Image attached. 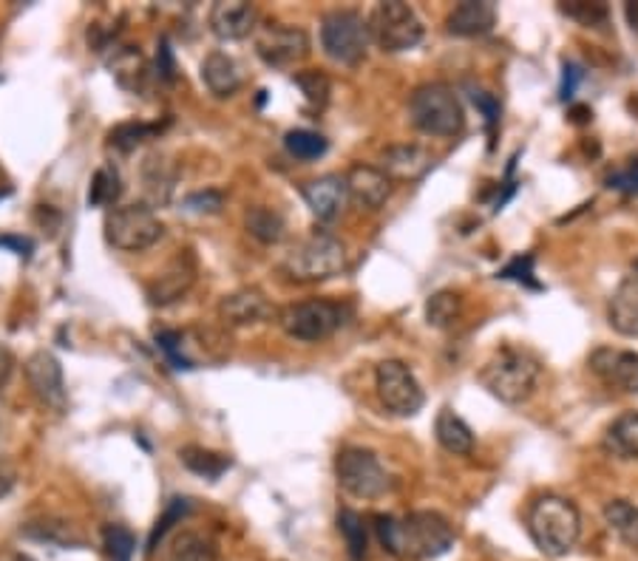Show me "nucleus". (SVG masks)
Masks as SVG:
<instances>
[{
    "label": "nucleus",
    "instance_id": "obj_50",
    "mask_svg": "<svg viewBox=\"0 0 638 561\" xmlns=\"http://www.w3.org/2000/svg\"><path fill=\"white\" fill-rule=\"evenodd\" d=\"M633 272H636V281H638V258H636V264H633Z\"/></svg>",
    "mask_w": 638,
    "mask_h": 561
},
{
    "label": "nucleus",
    "instance_id": "obj_26",
    "mask_svg": "<svg viewBox=\"0 0 638 561\" xmlns=\"http://www.w3.org/2000/svg\"><path fill=\"white\" fill-rule=\"evenodd\" d=\"M244 227H247V233L262 244H278L287 233L285 215L278 213L276 208H267V204H256V208L247 210V215H244Z\"/></svg>",
    "mask_w": 638,
    "mask_h": 561
},
{
    "label": "nucleus",
    "instance_id": "obj_18",
    "mask_svg": "<svg viewBox=\"0 0 638 561\" xmlns=\"http://www.w3.org/2000/svg\"><path fill=\"white\" fill-rule=\"evenodd\" d=\"M344 179H347L349 199L367 210H381L392 196V179L383 174L381 167L355 165L349 167V174Z\"/></svg>",
    "mask_w": 638,
    "mask_h": 561
},
{
    "label": "nucleus",
    "instance_id": "obj_29",
    "mask_svg": "<svg viewBox=\"0 0 638 561\" xmlns=\"http://www.w3.org/2000/svg\"><path fill=\"white\" fill-rule=\"evenodd\" d=\"M604 522L613 534H618L627 545L638 548V507L627 499H613L604 505Z\"/></svg>",
    "mask_w": 638,
    "mask_h": 561
},
{
    "label": "nucleus",
    "instance_id": "obj_16",
    "mask_svg": "<svg viewBox=\"0 0 638 561\" xmlns=\"http://www.w3.org/2000/svg\"><path fill=\"white\" fill-rule=\"evenodd\" d=\"M304 201L310 213L318 219V222H335L344 210H347V179L338 174H326L318 179L306 182L304 185Z\"/></svg>",
    "mask_w": 638,
    "mask_h": 561
},
{
    "label": "nucleus",
    "instance_id": "obj_10",
    "mask_svg": "<svg viewBox=\"0 0 638 561\" xmlns=\"http://www.w3.org/2000/svg\"><path fill=\"white\" fill-rule=\"evenodd\" d=\"M278 324L290 338L306 340V343H318V340L329 338L338 332L344 324V309L335 301L313 299L301 301V304H290L281 309Z\"/></svg>",
    "mask_w": 638,
    "mask_h": 561
},
{
    "label": "nucleus",
    "instance_id": "obj_19",
    "mask_svg": "<svg viewBox=\"0 0 638 561\" xmlns=\"http://www.w3.org/2000/svg\"><path fill=\"white\" fill-rule=\"evenodd\" d=\"M194 281H196L194 256L185 253V256H179L176 261H171V267L148 287V299L156 306L174 304V301H179L182 295L194 287Z\"/></svg>",
    "mask_w": 638,
    "mask_h": 561
},
{
    "label": "nucleus",
    "instance_id": "obj_11",
    "mask_svg": "<svg viewBox=\"0 0 638 561\" xmlns=\"http://www.w3.org/2000/svg\"><path fill=\"white\" fill-rule=\"evenodd\" d=\"M375 388L383 409L395 417H415L426 406V395L415 372L403 361H383L375 369Z\"/></svg>",
    "mask_w": 638,
    "mask_h": 561
},
{
    "label": "nucleus",
    "instance_id": "obj_3",
    "mask_svg": "<svg viewBox=\"0 0 638 561\" xmlns=\"http://www.w3.org/2000/svg\"><path fill=\"white\" fill-rule=\"evenodd\" d=\"M540 374L542 363L536 354L520 347H502L486 366L479 369V383L500 402L517 406L534 395Z\"/></svg>",
    "mask_w": 638,
    "mask_h": 561
},
{
    "label": "nucleus",
    "instance_id": "obj_44",
    "mask_svg": "<svg viewBox=\"0 0 638 561\" xmlns=\"http://www.w3.org/2000/svg\"><path fill=\"white\" fill-rule=\"evenodd\" d=\"M611 187H618V190H633V194H638V160L633 162L627 171L611 176Z\"/></svg>",
    "mask_w": 638,
    "mask_h": 561
},
{
    "label": "nucleus",
    "instance_id": "obj_7",
    "mask_svg": "<svg viewBox=\"0 0 638 561\" xmlns=\"http://www.w3.org/2000/svg\"><path fill=\"white\" fill-rule=\"evenodd\" d=\"M369 37L378 43V49L386 55H401L415 46H420L426 35L424 21L417 17L415 9L401 0H388V3H378L369 14Z\"/></svg>",
    "mask_w": 638,
    "mask_h": 561
},
{
    "label": "nucleus",
    "instance_id": "obj_43",
    "mask_svg": "<svg viewBox=\"0 0 638 561\" xmlns=\"http://www.w3.org/2000/svg\"><path fill=\"white\" fill-rule=\"evenodd\" d=\"M531 267H534V258H531V256L513 258V261L508 264L506 270H502V278H517V281H531ZM531 287H536L534 281H531Z\"/></svg>",
    "mask_w": 638,
    "mask_h": 561
},
{
    "label": "nucleus",
    "instance_id": "obj_47",
    "mask_svg": "<svg viewBox=\"0 0 638 561\" xmlns=\"http://www.w3.org/2000/svg\"><path fill=\"white\" fill-rule=\"evenodd\" d=\"M160 74L165 77V80L174 77V62H171V49H167L165 40H162V46H160Z\"/></svg>",
    "mask_w": 638,
    "mask_h": 561
},
{
    "label": "nucleus",
    "instance_id": "obj_37",
    "mask_svg": "<svg viewBox=\"0 0 638 561\" xmlns=\"http://www.w3.org/2000/svg\"><path fill=\"white\" fill-rule=\"evenodd\" d=\"M156 131H160L156 125L126 122V125H117V128L108 133V142H112V148H117V151L131 153L134 148L142 145V142H146V139H151Z\"/></svg>",
    "mask_w": 638,
    "mask_h": 561
},
{
    "label": "nucleus",
    "instance_id": "obj_25",
    "mask_svg": "<svg viewBox=\"0 0 638 561\" xmlns=\"http://www.w3.org/2000/svg\"><path fill=\"white\" fill-rule=\"evenodd\" d=\"M434 434H438V443L454 457H468L474 451V431L454 409H440L434 420Z\"/></svg>",
    "mask_w": 638,
    "mask_h": 561
},
{
    "label": "nucleus",
    "instance_id": "obj_46",
    "mask_svg": "<svg viewBox=\"0 0 638 561\" xmlns=\"http://www.w3.org/2000/svg\"><path fill=\"white\" fill-rule=\"evenodd\" d=\"M579 83V69L576 66H565V83H562V100L573 97V89Z\"/></svg>",
    "mask_w": 638,
    "mask_h": 561
},
{
    "label": "nucleus",
    "instance_id": "obj_6",
    "mask_svg": "<svg viewBox=\"0 0 638 561\" xmlns=\"http://www.w3.org/2000/svg\"><path fill=\"white\" fill-rule=\"evenodd\" d=\"M369 23L355 9H333L321 17V49L338 66H358L369 51Z\"/></svg>",
    "mask_w": 638,
    "mask_h": 561
},
{
    "label": "nucleus",
    "instance_id": "obj_36",
    "mask_svg": "<svg viewBox=\"0 0 638 561\" xmlns=\"http://www.w3.org/2000/svg\"><path fill=\"white\" fill-rule=\"evenodd\" d=\"M562 12L568 14L570 21L582 23L584 28H602L611 21V12L604 3H590V0H568L562 3Z\"/></svg>",
    "mask_w": 638,
    "mask_h": 561
},
{
    "label": "nucleus",
    "instance_id": "obj_31",
    "mask_svg": "<svg viewBox=\"0 0 638 561\" xmlns=\"http://www.w3.org/2000/svg\"><path fill=\"white\" fill-rule=\"evenodd\" d=\"M219 559V548L216 541L205 534H182L179 539L174 541V548L167 550L165 561H216Z\"/></svg>",
    "mask_w": 638,
    "mask_h": 561
},
{
    "label": "nucleus",
    "instance_id": "obj_22",
    "mask_svg": "<svg viewBox=\"0 0 638 561\" xmlns=\"http://www.w3.org/2000/svg\"><path fill=\"white\" fill-rule=\"evenodd\" d=\"M142 185H146L148 208H165L176 187V167L174 162L165 160L162 153H151L142 162Z\"/></svg>",
    "mask_w": 638,
    "mask_h": 561
},
{
    "label": "nucleus",
    "instance_id": "obj_39",
    "mask_svg": "<svg viewBox=\"0 0 638 561\" xmlns=\"http://www.w3.org/2000/svg\"><path fill=\"white\" fill-rule=\"evenodd\" d=\"M103 545H105V553H108V559L112 561H131L134 550H137V539H134L131 530L123 525L105 527Z\"/></svg>",
    "mask_w": 638,
    "mask_h": 561
},
{
    "label": "nucleus",
    "instance_id": "obj_35",
    "mask_svg": "<svg viewBox=\"0 0 638 561\" xmlns=\"http://www.w3.org/2000/svg\"><path fill=\"white\" fill-rule=\"evenodd\" d=\"M285 148L290 153L292 160L299 162H313L321 160L326 153V139L315 131H306V128H299V131H290L285 137Z\"/></svg>",
    "mask_w": 638,
    "mask_h": 561
},
{
    "label": "nucleus",
    "instance_id": "obj_23",
    "mask_svg": "<svg viewBox=\"0 0 638 561\" xmlns=\"http://www.w3.org/2000/svg\"><path fill=\"white\" fill-rule=\"evenodd\" d=\"M201 83L208 85L213 97L224 100L233 97L242 85V71H239L236 60L224 51H210L201 62Z\"/></svg>",
    "mask_w": 638,
    "mask_h": 561
},
{
    "label": "nucleus",
    "instance_id": "obj_21",
    "mask_svg": "<svg viewBox=\"0 0 638 561\" xmlns=\"http://www.w3.org/2000/svg\"><path fill=\"white\" fill-rule=\"evenodd\" d=\"M383 162V174L388 179H403V182H415L434 165L431 153L424 151L420 145H392L383 151L381 156Z\"/></svg>",
    "mask_w": 638,
    "mask_h": 561
},
{
    "label": "nucleus",
    "instance_id": "obj_48",
    "mask_svg": "<svg viewBox=\"0 0 638 561\" xmlns=\"http://www.w3.org/2000/svg\"><path fill=\"white\" fill-rule=\"evenodd\" d=\"M0 561H35V559L21 553V550H0Z\"/></svg>",
    "mask_w": 638,
    "mask_h": 561
},
{
    "label": "nucleus",
    "instance_id": "obj_45",
    "mask_svg": "<svg viewBox=\"0 0 638 561\" xmlns=\"http://www.w3.org/2000/svg\"><path fill=\"white\" fill-rule=\"evenodd\" d=\"M12 488H14V468H12V463H9L7 454L0 451V499L7 496Z\"/></svg>",
    "mask_w": 638,
    "mask_h": 561
},
{
    "label": "nucleus",
    "instance_id": "obj_30",
    "mask_svg": "<svg viewBox=\"0 0 638 561\" xmlns=\"http://www.w3.org/2000/svg\"><path fill=\"white\" fill-rule=\"evenodd\" d=\"M179 457L188 471H194L196 477L210 479V482L222 477V474L230 468V457H224V454H216V451L199 448V445H188V448H182Z\"/></svg>",
    "mask_w": 638,
    "mask_h": 561
},
{
    "label": "nucleus",
    "instance_id": "obj_2",
    "mask_svg": "<svg viewBox=\"0 0 638 561\" xmlns=\"http://www.w3.org/2000/svg\"><path fill=\"white\" fill-rule=\"evenodd\" d=\"M527 534L550 559H562L582 536L579 507L565 496H540L527 513Z\"/></svg>",
    "mask_w": 638,
    "mask_h": 561
},
{
    "label": "nucleus",
    "instance_id": "obj_5",
    "mask_svg": "<svg viewBox=\"0 0 638 561\" xmlns=\"http://www.w3.org/2000/svg\"><path fill=\"white\" fill-rule=\"evenodd\" d=\"M409 119L426 137L451 139L463 131L465 114L454 89L445 83H426L409 97Z\"/></svg>",
    "mask_w": 638,
    "mask_h": 561
},
{
    "label": "nucleus",
    "instance_id": "obj_33",
    "mask_svg": "<svg viewBox=\"0 0 638 561\" xmlns=\"http://www.w3.org/2000/svg\"><path fill=\"white\" fill-rule=\"evenodd\" d=\"M338 530H340V536H344V541H347L349 559L352 561L367 559L369 534H367V522H363L361 513L344 507V511L338 513Z\"/></svg>",
    "mask_w": 638,
    "mask_h": 561
},
{
    "label": "nucleus",
    "instance_id": "obj_41",
    "mask_svg": "<svg viewBox=\"0 0 638 561\" xmlns=\"http://www.w3.org/2000/svg\"><path fill=\"white\" fill-rule=\"evenodd\" d=\"M156 343H160L162 352L167 354V361L174 363L176 369H194L190 361L182 354V335L179 332H160L156 335Z\"/></svg>",
    "mask_w": 638,
    "mask_h": 561
},
{
    "label": "nucleus",
    "instance_id": "obj_40",
    "mask_svg": "<svg viewBox=\"0 0 638 561\" xmlns=\"http://www.w3.org/2000/svg\"><path fill=\"white\" fill-rule=\"evenodd\" d=\"M188 507H190L188 499H174V502H171V507L165 511V516H162V519L156 522V527L151 530V539H148V553H153V550L160 548L162 539L167 536V530L174 527V522H179L182 516L188 513Z\"/></svg>",
    "mask_w": 638,
    "mask_h": 561
},
{
    "label": "nucleus",
    "instance_id": "obj_34",
    "mask_svg": "<svg viewBox=\"0 0 638 561\" xmlns=\"http://www.w3.org/2000/svg\"><path fill=\"white\" fill-rule=\"evenodd\" d=\"M123 196V179H119V171L114 165H103L91 179L89 190V204L94 208H112L117 204V199Z\"/></svg>",
    "mask_w": 638,
    "mask_h": 561
},
{
    "label": "nucleus",
    "instance_id": "obj_4",
    "mask_svg": "<svg viewBox=\"0 0 638 561\" xmlns=\"http://www.w3.org/2000/svg\"><path fill=\"white\" fill-rule=\"evenodd\" d=\"M347 270V247L333 233L301 238L281 261V272L295 284H315Z\"/></svg>",
    "mask_w": 638,
    "mask_h": 561
},
{
    "label": "nucleus",
    "instance_id": "obj_1",
    "mask_svg": "<svg viewBox=\"0 0 638 561\" xmlns=\"http://www.w3.org/2000/svg\"><path fill=\"white\" fill-rule=\"evenodd\" d=\"M378 539L383 550L403 561H431L440 559L454 548V527L445 516L434 511H417L395 519V516H378Z\"/></svg>",
    "mask_w": 638,
    "mask_h": 561
},
{
    "label": "nucleus",
    "instance_id": "obj_14",
    "mask_svg": "<svg viewBox=\"0 0 638 561\" xmlns=\"http://www.w3.org/2000/svg\"><path fill=\"white\" fill-rule=\"evenodd\" d=\"M590 372L602 377L611 388L625 395H638V354L625 349H596L588 361Z\"/></svg>",
    "mask_w": 638,
    "mask_h": 561
},
{
    "label": "nucleus",
    "instance_id": "obj_13",
    "mask_svg": "<svg viewBox=\"0 0 638 561\" xmlns=\"http://www.w3.org/2000/svg\"><path fill=\"white\" fill-rule=\"evenodd\" d=\"M26 381L43 406L55 411L66 409V383L63 369L51 352H35L26 361Z\"/></svg>",
    "mask_w": 638,
    "mask_h": 561
},
{
    "label": "nucleus",
    "instance_id": "obj_49",
    "mask_svg": "<svg viewBox=\"0 0 638 561\" xmlns=\"http://www.w3.org/2000/svg\"><path fill=\"white\" fill-rule=\"evenodd\" d=\"M7 374H9V354H7V349L0 347V381H7Z\"/></svg>",
    "mask_w": 638,
    "mask_h": 561
},
{
    "label": "nucleus",
    "instance_id": "obj_24",
    "mask_svg": "<svg viewBox=\"0 0 638 561\" xmlns=\"http://www.w3.org/2000/svg\"><path fill=\"white\" fill-rule=\"evenodd\" d=\"M607 320L618 335L625 338H638V281L627 278L616 287L607 304Z\"/></svg>",
    "mask_w": 638,
    "mask_h": 561
},
{
    "label": "nucleus",
    "instance_id": "obj_32",
    "mask_svg": "<svg viewBox=\"0 0 638 561\" xmlns=\"http://www.w3.org/2000/svg\"><path fill=\"white\" fill-rule=\"evenodd\" d=\"M112 71L114 77H117V83L128 91L142 89V83H146L148 77L146 60H142V55H139L137 49H131V46H126V49H119L117 55H114Z\"/></svg>",
    "mask_w": 638,
    "mask_h": 561
},
{
    "label": "nucleus",
    "instance_id": "obj_9",
    "mask_svg": "<svg viewBox=\"0 0 638 561\" xmlns=\"http://www.w3.org/2000/svg\"><path fill=\"white\" fill-rule=\"evenodd\" d=\"M335 477H338V486L355 499H378L392 488V479L375 451L355 448V445L338 451Z\"/></svg>",
    "mask_w": 638,
    "mask_h": 561
},
{
    "label": "nucleus",
    "instance_id": "obj_8",
    "mask_svg": "<svg viewBox=\"0 0 638 561\" xmlns=\"http://www.w3.org/2000/svg\"><path fill=\"white\" fill-rule=\"evenodd\" d=\"M165 227L148 204H123L105 213V242L123 253H139L160 242Z\"/></svg>",
    "mask_w": 638,
    "mask_h": 561
},
{
    "label": "nucleus",
    "instance_id": "obj_12",
    "mask_svg": "<svg viewBox=\"0 0 638 561\" xmlns=\"http://www.w3.org/2000/svg\"><path fill=\"white\" fill-rule=\"evenodd\" d=\"M256 55L272 69H292L310 55V35L299 26L267 23L256 32Z\"/></svg>",
    "mask_w": 638,
    "mask_h": 561
},
{
    "label": "nucleus",
    "instance_id": "obj_17",
    "mask_svg": "<svg viewBox=\"0 0 638 561\" xmlns=\"http://www.w3.org/2000/svg\"><path fill=\"white\" fill-rule=\"evenodd\" d=\"M219 318L224 326H256L262 320L272 318V306L262 290L244 287V290L230 292L219 304Z\"/></svg>",
    "mask_w": 638,
    "mask_h": 561
},
{
    "label": "nucleus",
    "instance_id": "obj_20",
    "mask_svg": "<svg viewBox=\"0 0 638 561\" xmlns=\"http://www.w3.org/2000/svg\"><path fill=\"white\" fill-rule=\"evenodd\" d=\"M451 35L457 37H479L488 35L497 26V7L488 0H463L449 12L445 21Z\"/></svg>",
    "mask_w": 638,
    "mask_h": 561
},
{
    "label": "nucleus",
    "instance_id": "obj_28",
    "mask_svg": "<svg viewBox=\"0 0 638 561\" xmlns=\"http://www.w3.org/2000/svg\"><path fill=\"white\" fill-rule=\"evenodd\" d=\"M463 318V295L454 290H440L426 301V324L434 329H449Z\"/></svg>",
    "mask_w": 638,
    "mask_h": 561
},
{
    "label": "nucleus",
    "instance_id": "obj_42",
    "mask_svg": "<svg viewBox=\"0 0 638 561\" xmlns=\"http://www.w3.org/2000/svg\"><path fill=\"white\" fill-rule=\"evenodd\" d=\"M222 204V194H216V190H205V194H194L185 199V208L194 210V213H219Z\"/></svg>",
    "mask_w": 638,
    "mask_h": 561
},
{
    "label": "nucleus",
    "instance_id": "obj_38",
    "mask_svg": "<svg viewBox=\"0 0 638 561\" xmlns=\"http://www.w3.org/2000/svg\"><path fill=\"white\" fill-rule=\"evenodd\" d=\"M292 80H295V85H299L306 105H310L313 112H321V108L329 103V80H326L324 74H318V71H299Z\"/></svg>",
    "mask_w": 638,
    "mask_h": 561
},
{
    "label": "nucleus",
    "instance_id": "obj_15",
    "mask_svg": "<svg viewBox=\"0 0 638 561\" xmlns=\"http://www.w3.org/2000/svg\"><path fill=\"white\" fill-rule=\"evenodd\" d=\"M208 23L219 40H244L256 32L258 9L247 0H219L210 9Z\"/></svg>",
    "mask_w": 638,
    "mask_h": 561
},
{
    "label": "nucleus",
    "instance_id": "obj_27",
    "mask_svg": "<svg viewBox=\"0 0 638 561\" xmlns=\"http://www.w3.org/2000/svg\"><path fill=\"white\" fill-rule=\"evenodd\" d=\"M607 448L616 457L638 459V411H625L607 429Z\"/></svg>",
    "mask_w": 638,
    "mask_h": 561
}]
</instances>
